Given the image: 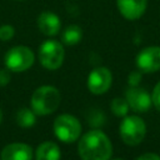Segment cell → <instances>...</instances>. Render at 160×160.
I'll return each instance as SVG.
<instances>
[{
  "label": "cell",
  "instance_id": "obj_1",
  "mask_svg": "<svg viewBox=\"0 0 160 160\" xmlns=\"http://www.w3.org/2000/svg\"><path fill=\"white\" fill-rule=\"evenodd\" d=\"M78 154L81 160H110L112 145L105 132L94 129L80 138L78 142Z\"/></svg>",
  "mask_w": 160,
  "mask_h": 160
},
{
  "label": "cell",
  "instance_id": "obj_2",
  "mask_svg": "<svg viewBox=\"0 0 160 160\" xmlns=\"http://www.w3.org/2000/svg\"><path fill=\"white\" fill-rule=\"evenodd\" d=\"M61 102V94L60 91L52 85H42L39 86L31 95V109L36 115H50Z\"/></svg>",
  "mask_w": 160,
  "mask_h": 160
},
{
  "label": "cell",
  "instance_id": "obj_3",
  "mask_svg": "<svg viewBox=\"0 0 160 160\" xmlns=\"http://www.w3.org/2000/svg\"><path fill=\"white\" fill-rule=\"evenodd\" d=\"M54 134L55 136L65 142L71 144L79 140L81 135V124L74 115L70 114H61L54 120Z\"/></svg>",
  "mask_w": 160,
  "mask_h": 160
},
{
  "label": "cell",
  "instance_id": "obj_4",
  "mask_svg": "<svg viewBox=\"0 0 160 160\" xmlns=\"http://www.w3.org/2000/svg\"><path fill=\"white\" fill-rule=\"evenodd\" d=\"M38 56L42 68L48 70H56L62 65L65 59L64 45L54 39L45 40L39 48Z\"/></svg>",
  "mask_w": 160,
  "mask_h": 160
},
{
  "label": "cell",
  "instance_id": "obj_5",
  "mask_svg": "<svg viewBox=\"0 0 160 160\" xmlns=\"http://www.w3.org/2000/svg\"><path fill=\"white\" fill-rule=\"evenodd\" d=\"M119 134L126 145L136 146L144 140L146 135V125L140 116H124L119 126Z\"/></svg>",
  "mask_w": 160,
  "mask_h": 160
},
{
  "label": "cell",
  "instance_id": "obj_6",
  "mask_svg": "<svg viewBox=\"0 0 160 160\" xmlns=\"http://www.w3.org/2000/svg\"><path fill=\"white\" fill-rule=\"evenodd\" d=\"M35 55L32 50L25 45H16L9 49L5 54L4 62L6 69L12 72H22L32 66Z\"/></svg>",
  "mask_w": 160,
  "mask_h": 160
},
{
  "label": "cell",
  "instance_id": "obj_7",
  "mask_svg": "<svg viewBox=\"0 0 160 160\" xmlns=\"http://www.w3.org/2000/svg\"><path fill=\"white\" fill-rule=\"evenodd\" d=\"M111 82H112L111 71L105 66H98L89 72L86 86L91 94L101 95L110 89Z\"/></svg>",
  "mask_w": 160,
  "mask_h": 160
},
{
  "label": "cell",
  "instance_id": "obj_8",
  "mask_svg": "<svg viewBox=\"0 0 160 160\" xmlns=\"http://www.w3.org/2000/svg\"><path fill=\"white\" fill-rule=\"evenodd\" d=\"M136 66L142 72H155L160 70V46H148L139 51L135 59Z\"/></svg>",
  "mask_w": 160,
  "mask_h": 160
},
{
  "label": "cell",
  "instance_id": "obj_9",
  "mask_svg": "<svg viewBox=\"0 0 160 160\" xmlns=\"http://www.w3.org/2000/svg\"><path fill=\"white\" fill-rule=\"evenodd\" d=\"M125 99L129 104V108L135 112H145L150 109L152 104L149 92L139 86H130L126 90Z\"/></svg>",
  "mask_w": 160,
  "mask_h": 160
},
{
  "label": "cell",
  "instance_id": "obj_10",
  "mask_svg": "<svg viewBox=\"0 0 160 160\" xmlns=\"http://www.w3.org/2000/svg\"><path fill=\"white\" fill-rule=\"evenodd\" d=\"M36 25L41 34H44L45 36L52 38L60 32L61 20L52 11H42L39 14L36 19Z\"/></svg>",
  "mask_w": 160,
  "mask_h": 160
},
{
  "label": "cell",
  "instance_id": "obj_11",
  "mask_svg": "<svg viewBox=\"0 0 160 160\" xmlns=\"http://www.w3.org/2000/svg\"><path fill=\"white\" fill-rule=\"evenodd\" d=\"M116 6L122 18L128 20H138L144 15L148 0H116Z\"/></svg>",
  "mask_w": 160,
  "mask_h": 160
},
{
  "label": "cell",
  "instance_id": "obj_12",
  "mask_svg": "<svg viewBox=\"0 0 160 160\" xmlns=\"http://www.w3.org/2000/svg\"><path fill=\"white\" fill-rule=\"evenodd\" d=\"M1 160H32V148L24 142H11L4 146Z\"/></svg>",
  "mask_w": 160,
  "mask_h": 160
},
{
  "label": "cell",
  "instance_id": "obj_13",
  "mask_svg": "<svg viewBox=\"0 0 160 160\" xmlns=\"http://www.w3.org/2000/svg\"><path fill=\"white\" fill-rule=\"evenodd\" d=\"M61 152L54 141L41 142L35 151V160H60Z\"/></svg>",
  "mask_w": 160,
  "mask_h": 160
},
{
  "label": "cell",
  "instance_id": "obj_14",
  "mask_svg": "<svg viewBox=\"0 0 160 160\" xmlns=\"http://www.w3.org/2000/svg\"><path fill=\"white\" fill-rule=\"evenodd\" d=\"M81 39H82V29L76 24L66 26L61 34V42L68 46H74L79 44Z\"/></svg>",
  "mask_w": 160,
  "mask_h": 160
},
{
  "label": "cell",
  "instance_id": "obj_15",
  "mask_svg": "<svg viewBox=\"0 0 160 160\" xmlns=\"http://www.w3.org/2000/svg\"><path fill=\"white\" fill-rule=\"evenodd\" d=\"M16 124L21 128H31L36 122V114L32 109L29 108H21L18 110L15 116Z\"/></svg>",
  "mask_w": 160,
  "mask_h": 160
},
{
  "label": "cell",
  "instance_id": "obj_16",
  "mask_svg": "<svg viewBox=\"0 0 160 160\" xmlns=\"http://www.w3.org/2000/svg\"><path fill=\"white\" fill-rule=\"evenodd\" d=\"M110 109L111 111L119 116V118H124L128 115V111H129V104L126 101V99H122V98H115L112 99L111 104H110Z\"/></svg>",
  "mask_w": 160,
  "mask_h": 160
},
{
  "label": "cell",
  "instance_id": "obj_17",
  "mask_svg": "<svg viewBox=\"0 0 160 160\" xmlns=\"http://www.w3.org/2000/svg\"><path fill=\"white\" fill-rule=\"evenodd\" d=\"M15 35V29L10 24H4L0 26V40L1 41H9L14 38Z\"/></svg>",
  "mask_w": 160,
  "mask_h": 160
},
{
  "label": "cell",
  "instance_id": "obj_18",
  "mask_svg": "<svg viewBox=\"0 0 160 160\" xmlns=\"http://www.w3.org/2000/svg\"><path fill=\"white\" fill-rule=\"evenodd\" d=\"M141 79H142L141 71L134 70V71H131V72L129 74V76H128V84H129L130 86H139Z\"/></svg>",
  "mask_w": 160,
  "mask_h": 160
},
{
  "label": "cell",
  "instance_id": "obj_19",
  "mask_svg": "<svg viewBox=\"0 0 160 160\" xmlns=\"http://www.w3.org/2000/svg\"><path fill=\"white\" fill-rule=\"evenodd\" d=\"M151 101L154 104V106L160 111V81L155 85L152 94H151Z\"/></svg>",
  "mask_w": 160,
  "mask_h": 160
},
{
  "label": "cell",
  "instance_id": "obj_20",
  "mask_svg": "<svg viewBox=\"0 0 160 160\" xmlns=\"http://www.w3.org/2000/svg\"><path fill=\"white\" fill-rule=\"evenodd\" d=\"M11 80L10 70L9 69H1L0 70V86H6Z\"/></svg>",
  "mask_w": 160,
  "mask_h": 160
},
{
  "label": "cell",
  "instance_id": "obj_21",
  "mask_svg": "<svg viewBox=\"0 0 160 160\" xmlns=\"http://www.w3.org/2000/svg\"><path fill=\"white\" fill-rule=\"evenodd\" d=\"M89 124H91V125H95V126H99V125H102L104 124V116H102V114L100 112H98L96 114V116L95 115H92L91 118H90V120H89Z\"/></svg>",
  "mask_w": 160,
  "mask_h": 160
},
{
  "label": "cell",
  "instance_id": "obj_22",
  "mask_svg": "<svg viewBox=\"0 0 160 160\" xmlns=\"http://www.w3.org/2000/svg\"><path fill=\"white\" fill-rule=\"evenodd\" d=\"M136 160H160V156L155 152H145L136 158Z\"/></svg>",
  "mask_w": 160,
  "mask_h": 160
},
{
  "label": "cell",
  "instance_id": "obj_23",
  "mask_svg": "<svg viewBox=\"0 0 160 160\" xmlns=\"http://www.w3.org/2000/svg\"><path fill=\"white\" fill-rule=\"evenodd\" d=\"M1 120H2V111H1V109H0V122H1Z\"/></svg>",
  "mask_w": 160,
  "mask_h": 160
},
{
  "label": "cell",
  "instance_id": "obj_24",
  "mask_svg": "<svg viewBox=\"0 0 160 160\" xmlns=\"http://www.w3.org/2000/svg\"><path fill=\"white\" fill-rule=\"evenodd\" d=\"M110 160H124V159H121V158H115V159H110Z\"/></svg>",
  "mask_w": 160,
  "mask_h": 160
},
{
  "label": "cell",
  "instance_id": "obj_25",
  "mask_svg": "<svg viewBox=\"0 0 160 160\" xmlns=\"http://www.w3.org/2000/svg\"><path fill=\"white\" fill-rule=\"evenodd\" d=\"M18 1H22V0H18Z\"/></svg>",
  "mask_w": 160,
  "mask_h": 160
}]
</instances>
